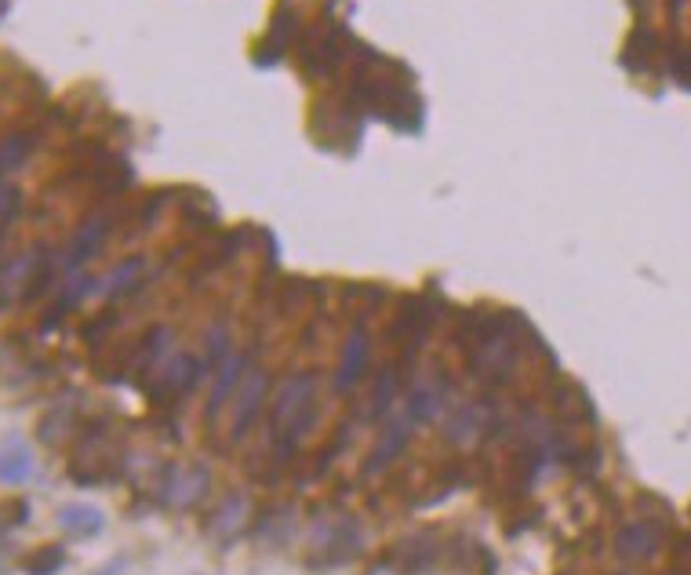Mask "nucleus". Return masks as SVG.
<instances>
[{"label":"nucleus","mask_w":691,"mask_h":575,"mask_svg":"<svg viewBox=\"0 0 691 575\" xmlns=\"http://www.w3.org/2000/svg\"><path fill=\"white\" fill-rule=\"evenodd\" d=\"M390 401H393V371H382L379 393H376V401H371V415H387Z\"/></svg>","instance_id":"nucleus-15"},{"label":"nucleus","mask_w":691,"mask_h":575,"mask_svg":"<svg viewBox=\"0 0 691 575\" xmlns=\"http://www.w3.org/2000/svg\"><path fill=\"white\" fill-rule=\"evenodd\" d=\"M139 274H142V258H128V263H120L110 277L95 280V291H99V296H106V299L110 296H124V291L135 288Z\"/></svg>","instance_id":"nucleus-11"},{"label":"nucleus","mask_w":691,"mask_h":575,"mask_svg":"<svg viewBox=\"0 0 691 575\" xmlns=\"http://www.w3.org/2000/svg\"><path fill=\"white\" fill-rule=\"evenodd\" d=\"M15 211H19V194H15V189H8V186H0V227H8Z\"/></svg>","instance_id":"nucleus-16"},{"label":"nucleus","mask_w":691,"mask_h":575,"mask_svg":"<svg viewBox=\"0 0 691 575\" xmlns=\"http://www.w3.org/2000/svg\"><path fill=\"white\" fill-rule=\"evenodd\" d=\"M37 478V462H33V448L26 445V437L8 434L0 441V484H30Z\"/></svg>","instance_id":"nucleus-2"},{"label":"nucleus","mask_w":691,"mask_h":575,"mask_svg":"<svg viewBox=\"0 0 691 575\" xmlns=\"http://www.w3.org/2000/svg\"><path fill=\"white\" fill-rule=\"evenodd\" d=\"M208 481H211V473L204 470V467H186V470H172V478H168V495H164V503L168 506H175V510H186V506H194L204 488H208Z\"/></svg>","instance_id":"nucleus-5"},{"label":"nucleus","mask_w":691,"mask_h":575,"mask_svg":"<svg viewBox=\"0 0 691 575\" xmlns=\"http://www.w3.org/2000/svg\"><path fill=\"white\" fill-rule=\"evenodd\" d=\"M663 547V528L652 521H630L615 539L619 557L626 561H652Z\"/></svg>","instance_id":"nucleus-4"},{"label":"nucleus","mask_w":691,"mask_h":575,"mask_svg":"<svg viewBox=\"0 0 691 575\" xmlns=\"http://www.w3.org/2000/svg\"><path fill=\"white\" fill-rule=\"evenodd\" d=\"M66 568V550L62 547H41L37 554L26 557V572L30 575H55Z\"/></svg>","instance_id":"nucleus-13"},{"label":"nucleus","mask_w":691,"mask_h":575,"mask_svg":"<svg viewBox=\"0 0 691 575\" xmlns=\"http://www.w3.org/2000/svg\"><path fill=\"white\" fill-rule=\"evenodd\" d=\"M316 423V379L310 371L291 376L285 387L277 390L274 409H269V441H274L277 456L288 459L306 441V434Z\"/></svg>","instance_id":"nucleus-1"},{"label":"nucleus","mask_w":691,"mask_h":575,"mask_svg":"<svg viewBox=\"0 0 691 575\" xmlns=\"http://www.w3.org/2000/svg\"><path fill=\"white\" fill-rule=\"evenodd\" d=\"M263 398H266V376L263 371H247L233 404V441H244L247 437L252 423L258 419V409H263Z\"/></svg>","instance_id":"nucleus-3"},{"label":"nucleus","mask_w":691,"mask_h":575,"mask_svg":"<svg viewBox=\"0 0 691 575\" xmlns=\"http://www.w3.org/2000/svg\"><path fill=\"white\" fill-rule=\"evenodd\" d=\"M59 525L62 532H70L73 539H95L102 528H106V514L92 503H62Z\"/></svg>","instance_id":"nucleus-7"},{"label":"nucleus","mask_w":691,"mask_h":575,"mask_svg":"<svg viewBox=\"0 0 691 575\" xmlns=\"http://www.w3.org/2000/svg\"><path fill=\"white\" fill-rule=\"evenodd\" d=\"M244 371V360L241 357H230L219 371V382H215V393H211V404H208V419H215V415L222 412L226 398H230V390L237 387V379H241Z\"/></svg>","instance_id":"nucleus-12"},{"label":"nucleus","mask_w":691,"mask_h":575,"mask_svg":"<svg viewBox=\"0 0 691 575\" xmlns=\"http://www.w3.org/2000/svg\"><path fill=\"white\" fill-rule=\"evenodd\" d=\"M368 354H371L368 332H365V329H357V332L346 340L343 365H338V376H335V390H338V393H346V390H354V387H357L360 376H365V368H368Z\"/></svg>","instance_id":"nucleus-6"},{"label":"nucleus","mask_w":691,"mask_h":575,"mask_svg":"<svg viewBox=\"0 0 691 575\" xmlns=\"http://www.w3.org/2000/svg\"><path fill=\"white\" fill-rule=\"evenodd\" d=\"M247 521V499L244 495H230V499L222 503V510L215 514L211 521V536L219 539L222 547H230L237 536H241V528Z\"/></svg>","instance_id":"nucleus-9"},{"label":"nucleus","mask_w":691,"mask_h":575,"mask_svg":"<svg viewBox=\"0 0 691 575\" xmlns=\"http://www.w3.org/2000/svg\"><path fill=\"white\" fill-rule=\"evenodd\" d=\"M124 568H128V561H124V557H117V561H110L106 568H99V572H92V575H120Z\"/></svg>","instance_id":"nucleus-17"},{"label":"nucleus","mask_w":691,"mask_h":575,"mask_svg":"<svg viewBox=\"0 0 691 575\" xmlns=\"http://www.w3.org/2000/svg\"><path fill=\"white\" fill-rule=\"evenodd\" d=\"M26 153H30L26 135H8V139L0 142V179H4L11 168H19L22 161H26Z\"/></svg>","instance_id":"nucleus-14"},{"label":"nucleus","mask_w":691,"mask_h":575,"mask_svg":"<svg viewBox=\"0 0 691 575\" xmlns=\"http://www.w3.org/2000/svg\"><path fill=\"white\" fill-rule=\"evenodd\" d=\"M102 227H106V222L95 219V222H88V227L73 237V244L66 248V255H62V269H77V266L88 263V258L95 255V248L102 244V237H106V230H102Z\"/></svg>","instance_id":"nucleus-10"},{"label":"nucleus","mask_w":691,"mask_h":575,"mask_svg":"<svg viewBox=\"0 0 691 575\" xmlns=\"http://www.w3.org/2000/svg\"><path fill=\"white\" fill-rule=\"evenodd\" d=\"M407 430H412V419H404V415H396V419L387 423V430H382L379 437V448L371 452V473H379V470H387L390 462L404 452V445H407Z\"/></svg>","instance_id":"nucleus-8"}]
</instances>
